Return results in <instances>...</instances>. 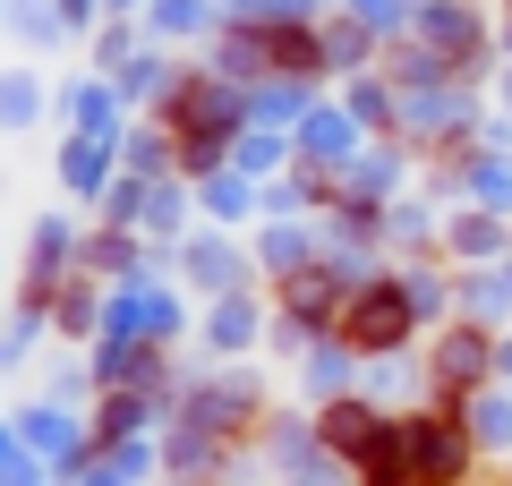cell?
<instances>
[{
  "mask_svg": "<svg viewBox=\"0 0 512 486\" xmlns=\"http://www.w3.org/2000/svg\"><path fill=\"white\" fill-rule=\"evenodd\" d=\"M402 333H410V299L402 290H367V299L350 307V342L359 350H393Z\"/></svg>",
  "mask_w": 512,
  "mask_h": 486,
  "instance_id": "6da1fadb",
  "label": "cell"
},
{
  "mask_svg": "<svg viewBox=\"0 0 512 486\" xmlns=\"http://www.w3.org/2000/svg\"><path fill=\"white\" fill-rule=\"evenodd\" d=\"M325 444H342V452H376L384 435H376V418H367V410H325Z\"/></svg>",
  "mask_w": 512,
  "mask_h": 486,
  "instance_id": "7a4b0ae2",
  "label": "cell"
},
{
  "mask_svg": "<svg viewBox=\"0 0 512 486\" xmlns=\"http://www.w3.org/2000/svg\"><path fill=\"white\" fill-rule=\"evenodd\" d=\"M265 52H274L282 69H308V60H316V43H308V35H274V43H265Z\"/></svg>",
  "mask_w": 512,
  "mask_h": 486,
  "instance_id": "3957f363",
  "label": "cell"
},
{
  "mask_svg": "<svg viewBox=\"0 0 512 486\" xmlns=\"http://www.w3.org/2000/svg\"><path fill=\"white\" fill-rule=\"evenodd\" d=\"M478 359H487V350H478V342H470V333H461V342H453V350H444V376H470V367H478Z\"/></svg>",
  "mask_w": 512,
  "mask_h": 486,
  "instance_id": "277c9868",
  "label": "cell"
}]
</instances>
